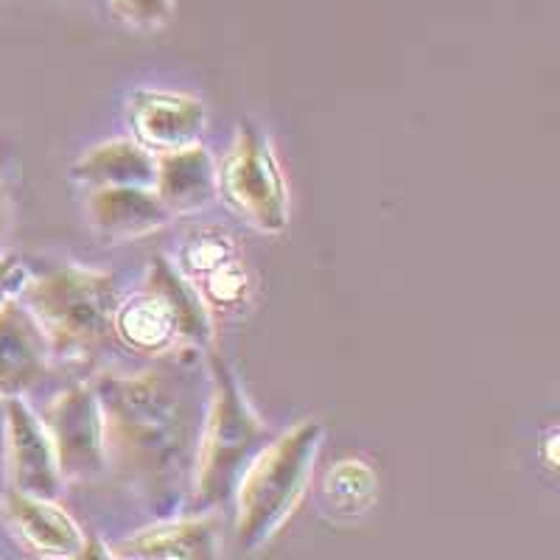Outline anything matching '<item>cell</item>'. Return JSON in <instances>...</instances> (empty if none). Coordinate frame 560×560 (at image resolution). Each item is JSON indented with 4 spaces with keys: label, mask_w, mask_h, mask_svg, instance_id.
I'll list each match as a JSON object with an SVG mask.
<instances>
[{
    "label": "cell",
    "mask_w": 560,
    "mask_h": 560,
    "mask_svg": "<svg viewBox=\"0 0 560 560\" xmlns=\"http://www.w3.org/2000/svg\"><path fill=\"white\" fill-rule=\"evenodd\" d=\"M154 172H158V158L138 140H107L73 166V177L88 183L90 188H104V185L152 188Z\"/></svg>",
    "instance_id": "15"
},
{
    "label": "cell",
    "mask_w": 560,
    "mask_h": 560,
    "mask_svg": "<svg viewBox=\"0 0 560 560\" xmlns=\"http://www.w3.org/2000/svg\"><path fill=\"white\" fill-rule=\"evenodd\" d=\"M28 280H32L28 267L20 261L18 255H0V308L7 306L9 300L18 298V294H23Z\"/></svg>",
    "instance_id": "20"
},
{
    "label": "cell",
    "mask_w": 560,
    "mask_h": 560,
    "mask_svg": "<svg viewBox=\"0 0 560 560\" xmlns=\"http://www.w3.org/2000/svg\"><path fill=\"white\" fill-rule=\"evenodd\" d=\"M373 499H376V471L364 459H342L323 482V502L334 516H362Z\"/></svg>",
    "instance_id": "16"
},
{
    "label": "cell",
    "mask_w": 560,
    "mask_h": 560,
    "mask_svg": "<svg viewBox=\"0 0 560 560\" xmlns=\"http://www.w3.org/2000/svg\"><path fill=\"white\" fill-rule=\"evenodd\" d=\"M325 429L308 418L264 446L236 485V535L242 549H258L292 516L312 479Z\"/></svg>",
    "instance_id": "2"
},
{
    "label": "cell",
    "mask_w": 560,
    "mask_h": 560,
    "mask_svg": "<svg viewBox=\"0 0 560 560\" xmlns=\"http://www.w3.org/2000/svg\"><path fill=\"white\" fill-rule=\"evenodd\" d=\"M90 222L107 242H132L152 236L172 219L154 188L140 185H104L90 194Z\"/></svg>",
    "instance_id": "10"
},
{
    "label": "cell",
    "mask_w": 560,
    "mask_h": 560,
    "mask_svg": "<svg viewBox=\"0 0 560 560\" xmlns=\"http://www.w3.org/2000/svg\"><path fill=\"white\" fill-rule=\"evenodd\" d=\"M104 415V452L154 499L183 477L194 423L172 378L143 373L104 378L96 389Z\"/></svg>",
    "instance_id": "1"
},
{
    "label": "cell",
    "mask_w": 560,
    "mask_h": 560,
    "mask_svg": "<svg viewBox=\"0 0 560 560\" xmlns=\"http://www.w3.org/2000/svg\"><path fill=\"white\" fill-rule=\"evenodd\" d=\"M26 308L59 357H93L115 334L118 283L96 269L65 267L28 280Z\"/></svg>",
    "instance_id": "3"
},
{
    "label": "cell",
    "mask_w": 560,
    "mask_h": 560,
    "mask_svg": "<svg viewBox=\"0 0 560 560\" xmlns=\"http://www.w3.org/2000/svg\"><path fill=\"white\" fill-rule=\"evenodd\" d=\"M115 18L140 32L163 28L172 20L174 0H109Z\"/></svg>",
    "instance_id": "19"
},
{
    "label": "cell",
    "mask_w": 560,
    "mask_h": 560,
    "mask_svg": "<svg viewBox=\"0 0 560 560\" xmlns=\"http://www.w3.org/2000/svg\"><path fill=\"white\" fill-rule=\"evenodd\" d=\"M129 124L149 152H177L194 147L208 127L202 102L172 90H138L129 98Z\"/></svg>",
    "instance_id": "8"
},
{
    "label": "cell",
    "mask_w": 560,
    "mask_h": 560,
    "mask_svg": "<svg viewBox=\"0 0 560 560\" xmlns=\"http://www.w3.org/2000/svg\"><path fill=\"white\" fill-rule=\"evenodd\" d=\"M152 188L172 217L194 213L217 194L213 158L199 143L177 149V152L158 154V172H154Z\"/></svg>",
    "instance_id": "13"
},
{
    "label": "cell",
    "mask_w": 560,
    "mask_h": 560,
    "mask_svg": "<svg viewBox=\"0 0 560 560\" xmlns=\"http://www.w3.org/2000/svg\"><path fill=\"white\" fill-rule=\"evenodd\" d=\"M109 558H213L217 555V529L208 518L154 524L109 547Z\"/></svg>",
    "instance_id": "14"
},
{
    "label": "cell",
    "mask_w": 560,
    "mask_h": 560,
    "mask_svg": "<svg viewBox=\"0 0 560 560\" xmlns=\"http://www.w3.org/2000/svg\"><path fill=\"white\" fill-rule=\"evenodd\" d=\"M48 339L26 306L9 300L0 308V395H23L48 364Z\"/></svg>",
    "instance_id": "11"
},
{
    "label": "cell",
    "mask_w": 560,
    "mask_h": 560,
    "mask_svg": "<svg viewBox=\"0 0 560 560\" xmlns=\"http://www.w3.org/2000/svg\"><path fill=\"white\" fill-rule=\"evenodd\" d=\"M555 443H558V438H549V446H547V452H549V465H552V468H558V454H555Z\"/></svg>",
    "instance_id": "21"
},
{
    "label": "cell",
    "mask_w": 560,
    "mask_h": 560,
    "mask_svg": "<svg viewBox=\"0 0 560 560\" xmlns=\"http://www.w3.org/2000/svg\"><path fill=\"white\" fill-rule=\"evenodd\" d=\"M9 415V457H12L14 490L39 499H57L59 474L54 443L43 420L14 395L7 407Z\"/></svg>",
    "instance_id": "9"
},
{
    "label": "cell",
    "mask_w": 560,
    "mask_h": 560,
    "mask_svg": "<svg viewBox=\"0 0 560 560\" xmlns=\"http://www.w3.org/2000/svg\"><path fill=\"white\" fill-rule=\"evenodd\" d=\"M194 289L199 292L208 312L228 314L244 308V303L249 300V289H253V278H249L247 264H244L242 255H236V258H230L222 267L205 275L202 280H197Z\"/></svg>",
    "instance_id": "18"
},
{
    "label": "cell",
    "mask_w": 560,
    "mask_h": 560,
    "mask_svg": "<svg viewBox=\"0 0 560 560\" xmlns=\"http://www.w3.org/2000/svg\"><path fill=\"white\" fill-rule=\"evenodd\" d=\"M115 334L129 348L163 353L177 342L208 348L213 339V325L191 280L166 258H154L147 289L118 303Z\"/></svg>",
    "instance_id": "5"
},
{
    "label": "cell",
    "mask_w": 560,
    "mask_h": 560,
    "mask_svg": "<svg viewBox=\"0 0 560 560\" xmlns=\"http://www.w3.org/2000/svg\"><path fill=\"white\" fill-rule=\"evenodd\" d=\"M213 395L197 454V499L205 508L236 493L247 465L267 446V429L244 401L236 376L219 357L210 359Z\"/></svg>",
    "instance_id": "4"
},
{
    "label": "cell",
    "mask_w": 560,
    "mask_h": 560,
    "mask_svg": "<svg viewBox=\"0 0 560 560\" xmlns=\"http://www.w3.org/2000/svg\"><path fill=\"white\" fill-rule=\"evenodd\" d=\"M43 427L54 443L62 479H93L107 463L104 452V415L96 389H65L48 407Z\"/></svg>",
    "instance_id": "7"
},
{
    "label": "cell",
    "mask_w": 560,
    "mask_h": 560,
    "mask_svg": "<svg viewBox=\"0 0 560 560\" xmlns=\"http://www.w3.org/2000/svg\"><path fill=\"white\" fill-rule=\"evenodd\" d=\"M236 255H242V249H238V244L233 242L228 230L202 224V228H194L185 233L183 244H179L177 269L191 283H197L208 272L222 267L224 261L236 258Z\"/></svg>",
    "instance_id": "17"
},
{
    "label": "cell",
    "mask_w": 560,
    "mask_h": 560,
    "mask_svg": "<svg viewBox=\"0 0 560 560\" xmlns=\"http://www.w3.org/2000/svg\"><path fill=\"white\" fill-rule=\"evenodd\" d=\"M217 191L244 222L280 233L289 222V194L272 143L253 124H242L228 158L217 168Z\"/></svg>",
    "instance_id": "6"
},
{
    "label": "cell",
    "mask_w": 560,
    "mask_h": 560,
    "mask_svg": "<svg viewBox=\"0 0 560 560\" xmlns=\"http://www.w3.org/2000/svg\"><path fill=\"white\" fill-rule=\"evenodd\" d=\"M7 518L14 533L39 555L48 558H82L88 541L77 522L54 504V499L28 497L12 490L7 497Z\"/></svg>",
    "instance_id": "12"
}]
</instances>
